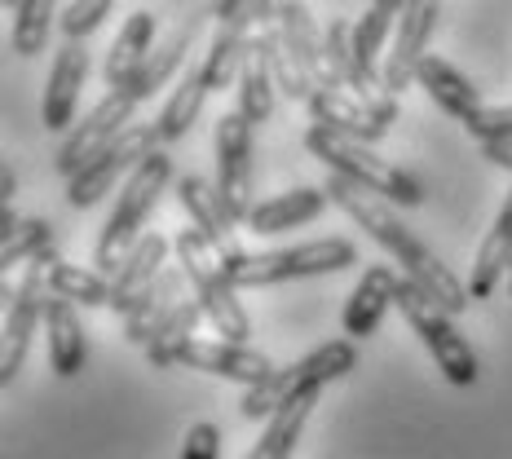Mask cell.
I'll return each instance as SVG.
<instances>
[{"instance_id":"cell-35","label":"cell","mask_w":512,"mask_h":459,"mask_svg":"<svg viewBox=\"0 0 512 459\" xmlns=\"http://www.w3.org/2000/svg\"><path fill=\"white\" fill-rule=\"evenodd\" d=\"M111 5H115V0H71V5L62 9V18H58L62 36H67V40H89L93 31L106 23Z\"/></svg>"},{"instance_id":"cell-21","label":"cell","mask_w":512,"mask_h":459,"mask_svg":"<svg viewBox=\"0 0 512 459\" xmlns=\"http://www.w3.org/2000/svg\"><path fill=\"white\" fill-rule=\"evenodd\" d=\"M415 84H420V89L437 102V111L455 115V120H468L473 111H482V106H486L482 89H477V84L468 80L460 67H455V62L437 58V53H424L420 71H415Z\"/></svg>"},{"instance_id":"cell-19","label":"cell","mask_w":512,"mask_h":459,"mask_svg":"<svg viewBox=\"0 0 512 459\" xmlns=\"http://www.w3.org/2000/svg\"><path fill=\"white\" fill-rule=\"evenodd\" d=\"M327 204H332V199H327L323 186H296V190H283V195L252 204L243 226H248L252 234H283V230H296V226L318 221L327 212Z\"/></svg>"},{"instance_id":"cell-10","label":"cell","mask_w":512,"mask_h":459,"mask_svg":"<svg viewBox=\"0 0 512 459\" xmlns=\"http://www.w3.org/2000/svg\"><path fill=\"white\" fill-rule=\"evenodd\" d=\"M137 102L133 93H124V89H111L106 98L93 106L89 115H84V124H76L67 133V142L58 146V159H53V168H58V177H76L89 159H98L106 146L115 142V137H124L128 128H133V111H137Z\"/></svg>"},{"instance_id":"cell-27","label":"cell","mask_w":512,"mask_h":459,"mask_svg":"<svg viewBox=\"0 0 512 459\" xmlns=\"http://www.w3.org/2000/svg\"><path fill=\"white\" fill-rule=\"evenodd\" d=\"M53 252V226L40 217H18L14 208H0V265H31L36 256Z\"/></svg>"},{"instance_id":"cell-34","label":"cell","mask_w":512,"mask_h":459,"mask_svg":"<svg viewBox=\"0 0 512 459\" xmlns=\"http://www.w3.org/2000/svg\"><path fill=\"white\" fill-rule=\"evenodd\" d=\"M261 40H265V53H270V67H274V80H279V93H287L292 102H309V93H314L318 84H314V76H309L305 62L283 45L279 27L261 31Z\"/></svg>"},{"instance_id":"cell-25","label":"cell","mask_w":512,"mask_h":459,"mask_svg":"<svg viewBox=\"0 0 512 459\" xmlns=\"http://www.w3.org/2000/svg\"><path fill=\"white\" fill-rule=\"evenodd\" d=\"M151 40H155V14H146V9L128 14V23L120 27V36L111 40V53H106V67H102L106 89H124L137 76V67L151 58Z\"/></svg>"},{"instance_id":"cell-33","label":"cell","mask_w":512,"mask_h":459,"mask_svg":"<svg viewBox=\"0 0 512 459\" xmlns=\"http://www.w3.org/2000/svg\"><path fill=\"white\" fill-rule=\"evenodd\" d=\"M53 9H58V0H18L14 31H9V45H14L18 58H36V53H45L49 31H53Z\"/></svg>"},{"instance_id":"cell-11","label":"cell","mask_w":512,"mask_h":459,"mask_svg":"<svg viewBox=\"0 0 512 459\" xmlns=\"http://www.w3.org/2000/svg\"><path fill=\"white\" fill-rule=\"evenodd\" d=\"M252 128L256 124L243 111H230L217 120V190L239 226L248 221V212L256 204V195H252Z\"/></svg>"},{"instance_id":"cell-31","label":"cell","mask_w":512,"mask_h":459,"mask_svg":"<svg viewBox=\"0 0 512 459\" xmlns=\"http://www.w3.org/2000/svg\"><path fill=\"white\" fill-rule=\"evenodd\" d=\"M190 40H195V23H186L177 31L168 45H159L151 58L137 67V76L124 84V93H133L137 102H146V98H155V89H164L168 80H173V71L181 67V58H186V49H190Z\"/></svg>"},{"instance_id":"cell-28","label":"cell","mask_w":512,"mask_h":459,"mask_svg":"<svg viewBox=\"0 0 512 459\" xmlns=\"http://www.w3.org/2000/svg\"><path fill=\"white\" fill-rule=\"evenodd\" d=\"M208 80H204V67H190L186 76L177 80V89L168 93V102H164V111H159V142H181V137L195 128L199 120V111H204V102H208Z\"/></svg>"},{"instance_id":"cell-18","label":"cell","mask_w":512,"mask_h":459,"mask_svg":"<svg viewBox=\"0 0 512 459\" xmlns=\"http://www.w3.org/2000/svg\"><path fill=\"white\" fill-rule=\"evenodd\" d=\"M279 36L283 45L296 53V58L309 67V76L314 84H327V89H340L336 80V67L332 58H327V31L314 23V14L305 9V0H287L283 14H279Z\"/></svg>"},{"instance_id":"cell-30","label":"cell","mask_w":512,"mask_h":459,"mask_svg":"<svg viewBox=\"0 0 512 459\" xmlns=\"http://www.w3.org/2000/svg\"><path fill=\"white\" fill-rule=\"evenodd\" d=\"M314 402H318V393H309V398H296V402H287V407L274 411L270 420H265V433H261V442L252 446L248 459H292L309 415H314Z\"/></svg>"},{"instance_id":"cell-29","label":"cell","mask_w":512,"mask_h":459,"mask_svg":"<svg viewBox=\"0 0 512 459\" xmlns=\"http://www.w3.org/2000/svg\"><path fill=\"white\" fill-rule=\"evenodd\" d=\"M204 305H199V296H186L173 314L159 323V332L151 336V345H146V358H151V367H181V349L195 340L199 323H204Z\"/></svg>"},{"instance_id":"cell-3","label":"cell","mask_w":512,"mask_h":459,"mask_svg":"<svg viewBox=\"0 0 512 459\" xmlns=\"http://www.w3.org/2000/svg\"><path fill=\"white\" fill-rule=\"evenodd\" d=\"M358 367V345L354 340H327L314 354H305L301 362H287V367H274L261 384H248L243 393V415L248 420H270L279 407L296 398H309V393H323L332 380H345L349 371Z\"/></svg>"},{"instance_id":"cell-5","label":"cell","mask_w":512,"mask_h":459,"mask_svg":"<svg viewBox=\"0 0 512 459\" xmlns=\"http://www.w3.org/2000/svg\"><path fill=\"white\" fill-rule=\"evenodd\" d=\"M305 146H309V155L314 159H323L327 173H340V177L358 181V186L384 195L389 204H402V208L424 204L420 181H415L411 173H402V168H393L389 159H380L367 142H358V137H345V133H336V128H327V124H309Z\"/></svg>"},{"instance_id":"cell-12","label":"cell","mask_w":512,"mask_h":459,"mask_svg":"<svg viewBox=\"0 0 512 459\" xmlns=\"http://www.w3.org/2000/svg\"><path fill=\"white\" fill-rule=\"evenodd\" d=\"M442 18L437 0H411L402 9L398 27H393V40H389V53L380 62V80H384V93L389 98H402V93L415 84V71H420L424 53H429V36Z\"/></svg>"},{"instance_id":"cell-8","label":"cell","mask_w":512,"mask_h":459,"mask_svg":"<svg viewBox=\"0 0 512 459\" xmlns=\"http://www.w3.org/2000/svg\"><path fill=\"white\" fill-rule=\"evenodd\" d=\"M53 261H58V252H45L36 256V261L27 265L23 283H18V292H5V349H0V384H14V376L23 371L27 362V349H31V336H36V327L45 323V305L53 296L49 287V274H53Z\"/></svg>"},{"instance_id":"cell-26","label":"cell","mask_w":512,"mask_h":459,"mask_svg":"<svg viewBox=\"0 0 512 459\" xmlns=\"http://www.w3.org/2000/svg\"><path fill=\"white\" fill-rule=\"evenodd\" d=\"M274 93H279V80H274L270 53H265V40L256 31L248 58H243V71H239V111L252 124H265L274 115Z\"/></svg>"},{"instance_id":"cell-38","label":"cell","mask_w":512,"mask_h":459,"mask_svg":"<svg viewBox=\"0 0 512 459\" xmlns=\"http://www.w3.org/2000/svg\"><path fill=\"white\" fill-rule=\"evenodd\" d=\"M283 5H287V0H252V23H256V31H270V27H279Z\"/></svg>"},{"instance_id":"cell-40","label":"cell","mask_w":512,"mask_h":459,"mask_svg":"<svg viewBox=\"0 0 512 459\" xmlns=\"http://www.w3.org/2000/svg\"><path fill=\"white\" fill-rule=\"evenodd\" d=\"M234 14H252V0H217L212 18H234Z\"/></svg>"},{"instance_id":"cell-22","label":"cell","mask_w":512,"mask_h":459,"mask_svg":"<svg viewBox=\"0 0 512 459\" xmlns=\"http://www.w3.org/2000/svg\"><path fill=\"white\" fill-rule=\"evenodd\" d=\"M45 332H49V367H53V376H62V380L80 376L84 358H89V345H84V327H80L76 301L49 296V305H45Z\"/></svg>"},{"instance_id":"cell-41","label":"cell","mask_w":512,"mask_h":459,"mask_svg":"<svg viewBox=\"0 0 512 459\" xmlns=\"http://www.w3.org/2000/svg\"><path fill=\"white\" fill-rule=\"evenodd\" d=\"M0 186H5V195H0V199H5V204H9V199H14V173H9V168H5V173H0Z\"/></svg>"},{"instance_id":"cell-9","label":"cell","mask_w":512,"mask_h":459,"mask_svg":"<svg viewBox=\"0 0 512 459\" xmlns=\"http://www.w3.org/2000/svg\"><path fill=\"white\" fill-rule=\"evenodd\" d=\"M155 151H159V128L155 124H133L124 137H115L98 159H89V164L67 181V204L71 208H93L102 195H111L115 181H128L137 168H142V159H151Z\"/></svg>"},{"instance_id":"cell-16","label":"cell","mask_w":512,"mask_h":459,"mask_svg":"<svg viewBox=\"0 0 512 459\" xmlns=\"http://www.w3.org/2000/svg\"><path fill=\"white\" fill-rule=\"evenodd\" d=\"M181 367L221 376V380H239V384H261L274 371V362L261 349L239 345V340H190L181 349Z\"/></svg>"},{"instance_id":"cell-1","label":"cell","mask_w":512,"mask_h":459,"mask_svg":"<svg viewBox=\"0 0 512 459\" xmlns=\"http://www.w3.org/2000/svg\"><path fill=\"white\" fill-rule=\"evenodd\" d=\"M323 190H327V199H332V204L345 212L349 221H358V226L367 230L371 239H376L380 248L402 265V274H407L411 283H420L442 309H451V314H464V309L473 305V292H468V283L455 279V274L446 270L442 261H437V252L429 248V243H420L407 226H402V217L393 212V204L384 195H376V190L358 186V181H349V177H340V173H327Z\"/></svg>"},{"instance_id":"cell-13","label":"cell","mask_w":512,"mask_h":459,"mask_svg":"<svg viewBox=\"0 0 512 459\" xmlns=\"http://www.w3.org/2000/svg\"><path fill=\"white\" fill-rule=\"evenodd\" d=\"M309 115H314V124H327L336 128V133L345 137H358V142H380L384 133H389V124L398 120V98L389 102H362L358 93L349 89H327V84H318L314 93H309Z\"/></svg>"},{"instance_id":"cell-2","label":"cell","mask_w":512,"mask_h":459,"mask_svg":"<svg viewBox=\"0 0 512 459\" xmlns=\"http://www.w3.org/2000/svg\"><path fill=\"white\" fill-rule=\"evenodd\" d=\"M173 252H177V265L186 270L190 287H195L199 305H204L208 323L217 327V336L248 345L252 318H248V309L239 305V287H234L230 270H226V252H221L217 243L208 239V234H199L195 226L177 234V239H173Z\"/></svg>"},{"instance_id":"cell-42","label":"cell","mask_w":512,"mask_h":459,"mask_svg":"<svg viewBox=\"0 0 512 459\" xmlns=\"http://www.w3.org/2000/svg\"><path fill=\"white\" fill-rule=\"evenodd\" d=\"M0 5H5V9H9V14H14V9H18V0H0Z\"/></svg>"},{"instance_id":"cell-6","label":"cell","mask_w":512,"mask_h":459,"mask_svg":"<svg viewBox=\"0 0 512 459\" xmlns=\"http://www.w3.org/2000/svg\"><path fill=\"white\" fill-rule=\"evenodd\" d=\"M358 265V248L349 239H314L296 243V248H274V252H234L226 256V270L234 287H274L292 279H318V274H336Z\"/></svg>"},{"instance_id":"cell-7","label":"cell","mask_w":512,"mask_h":459,"mask_svg":"<svg viewBox=\"0 0 512 459\" xmlns=\"http://www.w3.org/2000/svg\"><path fill=\"white\" fill-rule=\"evenodd\" d=\"M398 309H402V318L411 323V332L420 336V345L429 349L437 371H442L455 389L477 384V354H473V345L460 336L451 309H442L420 283H411L407 274H402V283H398Z\"/></svg>"},{"instance_id":"cell-4","label":"cell","mask_w":512,"mask_h":459,"mask_svg":"<svg viewBox=\"0 0 512 459\" xmlns=\"http://www.w3.org/2000/svg\"><path fill=\"white\" fill-rule=\"evenodd\" d=\"M168 181H173V159L164 151H155L151 159H142V168L120 186V204H115L106 230L98 234V252H93V265H98L102 274H115L124 256L137 248V239L146 234V221H151V212L159 208V195L168 190Z\"/></svg>"},{"instance_id":"cell-17","label":"cell","mask_w":512,"mask_h":459,"mask_svg":"<svg viewBox=\"0 0 512 459\" xmlns=\"http://www.w3.org/2000/svg\"><path fill=\"white\" fill-rule=\"evenodd\" d=\"M398 283H402V274L389 270V265H371V270L362 274L358 287L349 292V301H345V314H340L349 340H367L371 332H376L384 309L398 305Z\"/></svg>"},{"instance_id":"cell-24","label":"cell","mask_w":512,"mask_h":459,"mask_svg":"<svg viewBox=\"0 0 512 459\" xmlns=\"http://www.w3.org/2000/svg\"><path fill=\"white\" fill-rule=\"evenodd\" d=\"M186 270L181 265H168L164 274H159V283L146 292V301L133 309V314H124V340L128 345H151V336L159 332V323H164L173 309L186 301Z\"/></svg>"},{"instance_id":"cell-23","label":"cell","mask_w":512,"mask_h":459,"mask_svg":"<svg viewBox=\"0 0 512 459\" xmlns=\"http://www.w3.org/2000/svg\"><path fill=\"white\" fill-rule=\"evenodd\" d=\"M504 274H512V190H508L504 208H499L495 226L486 230L482 248H477V256H473V274H468V292H473V301H486Z\"/></svg>"},{"instance_id":"cell-15","label":"cell","mask_w":512,"mask_h":459,"mask_svg":"<svg viewBox=\"0 0 512 459\" xmlns=\"http://www.w3.org/2000/svg\"><path fill=\"white\" fill-rule=\"evenodd\" d=\"M168 248L173 243L164 234H142L137 248L120 261V270L111 274V309L115 314H133L146 301V292L159 283V274L168 270Z\"/></svg>"},{"instance_id":"cell-36","label":"cell","mask_w":512,"mask_h":459,"mask_svg":"<svg viewBox=\"0 0 512 459\" xmlns=\"http://www.w3.org/2000/svg\"><path fill=\"white\" fill-rule=\"evenodd\" d=\"M477 142H512V106H482L464 120Z\"/></svg>"},{"instance_id":"cell-39","label":"cell","mask_w":512,"mask_h":459,"mask_svg":"<svg viewBox=\"0 0 512 459\" xmlns=\"http://www.w3.org/2000/svg\"><path fill=\"white\" fill-rule=\"evenodd\" d=\"M482 155L490 159V164H499V168L512 173V142H482Z\"/></svg>"},{"instance_id":"cell-20","label":"cell","mask_w":512,"mask_h":459,"mask_svg":"<svg viewBox=\"0 0 512 459\" xmlns=\"http://www.w3.org/2000/svg\"><path fill=\"white\" fill-rule=\"evenodd\" d=\"M177 199H181V208L190 212V226H195L199 234H208V239L217 243L226 256L239 252V248H234V226H239V221L230 217V208H226V199H221L217 181L181 177L177 181Z\"/></svg>"},{"instance_id":"cell-37","label":"cell","mask_w":512,"mask_h":459,"mask_svg":"<svg viewBox=\"0 0 512 459\" xmlns=\"http://www.w3.org/2000/svg\"><path fill=\"white\" fill-rule=\"evenodd\" d=\"M181 459H221V433H217V424H208V420L190 424L186 446H181Z\"/></svg>"},{"instance_id":"cell-14","label":"cell","mask_w":512,"mask_h":459,"mask_svg":"<svg viewBox=\"0 0 512 459\" xmlns=\"http://www.w3.org/2000/svg\"><path fill=\"white\" fill-rule=\"evenodd\" d=\"M84 80H89V49H84V40H67L49 67L45 102H40V120H45L49 133H67L76 124V102Z\"/></svg>"},{"instance_id":"cell-32","label":"cell","mask_w":512,"mask_h":459,"mask_svg":"<svg viewBox=\"0 0 512 459\" xmlns=\"http://www.w3.org/2000/svg\"><path fill=\"white\" fill-rule=\"evenodd\" d=\"M49 287H53V296L76 301L84 309H98V305L111 309V274H102V270H84V265H71L58 256L53 274H49Z\"/></svg>"},{"instance_id":"cell-43","label":"cell","mask_w":512,"mask_h":459,"mask_svg":"<svg viewBox=\"0 0 512 459\" xmlns=\"http://www.w3.org/2000/svg\"><path fill=\"white\" fill-rule=\"evenodd\" d=\"M508 296H512V279H508Z\"/></svg>"}]
</instances>
